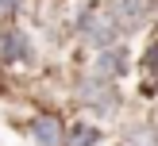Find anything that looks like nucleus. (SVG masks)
Here are the masks:
<instances>
[{"mask_svg": "<svg viewBox=\"0 0 158 146\" xmlns=\"http://www.w3.org/2000/svg\"><path fill=\"white\" fill-rule=\"evenodd\" d=\"M127 146H158V135H154L151 127H139V131H131Z\"/></svg>", "mask_w": 158, "mask_h": 146, "instance_id": "6e6552de", "label": "nucleus"}, {"mask_svg": "<svg viewBox=\"0 0 158 146\" xmlns=\"http://www.w3.org/2000/svg\"><path fill=\"white\" fill-rule=\"evenodd\" d=\"M151 12H154L151 0H108V15L120 31H139L151 19Z\"/></svg>", "mask_w": 158, "mask_h": 146, "instance_id": "f03ea898", "label": "nucleus"}, {"mask_svg": "<svg viewBox=\"0 0 158 146\" xmlns=\"http://www.w3.org/2000/svg\"><path fill=\"white\" fill-rule=\"evenodd\" d=\"M19 8V0H0V12H15Z\"/></svg>", "mask_w": 158, "mask_h": 146, "instance_id": "9d476101", "label": "nucleus"}, {"mask_svg": "<svg viewBox=\"0 0 158 146\" xmlns=\"http://www.w3.org/2000/svg\"><path fill=\"white\" fill-rule=\"evenodd\" d=\"M81 100L93 108V112H100V115H112V112H116V104H120L116 89L104 81V77H89V81L81 85Z\"/></svg>", "mask_w": 158, "mask_h": 146, "instance_id": "7ed1b4c3", "label": "nucleus"}, {"mask_svg": "<svg viewBox=\"0 0 158 146\" xmlns=\"http://www.w3.org/2000/svg\"><path fill=\"white\" fill-rule=\"evenodd\" d=\"M143 69H147V73H154V77H158V42L151 46V50H147V58H143Z\"/></svg>", "mask_w": 158, "mask_h": 146, "instance_id": "1a4fd4ad", "label": "nucleus"}, {"mask_svg": "<svg viewBox=\"0 0 158 146\" xmlns=\"http://www.w3.org/2000/svg\"><path fill=\"white\" fill-rule=\"evenodd\" d=\"M116 23L108 12H85L81 19H77V35L85 38L89 46H97V50H104V46H116Z\"/></svg>", "mask_w": 158, "mask_h": 146, "instance_id": "f257e3e1", "label": "nucleus"}, {"mask_svg": "<svg viewBox=\"0 0 158 146\" xmlns=\"http://www.w3.org/2000/svg\"><path fill=\"white\" fill-rule=\"evenodd\" d=\"M123 69H127V54H123V46H104V50L97 54V61H93V77H104V81L120 77Z\"/></svg>", "mask_w": 158, "mask_h": 146, "instance_id": "423d86ee", "label": "nucleus"}, {"mask_svg": "<svg viewBox=\"0 0 158 146\" xmlns=\"http://www.w3.org/2000/svg\"><path fill=\"white\" fill-rule=\"evenodd\" d=\"M31 138H35V146H66V127L58 115H39L31 123Z\"/></svg>", "mask_w": 158, "mask_h": 146, "instance_id": "39448f33", "label": "nucleus"}, {"mask_svg": "<svg viewBox=\"0 0 158 146\" xmlns=\"http://www.w3.org/2000/svg\"><path fill=\"white\" fill-rule=\"evenodd\" d=\"M0 58H4V61H31V58H35L31 38L23 35L19 27H4V31H0Z\"/></svg>", "mask_w": 158, "mask_h": 146, "instance_id": "20e7f679", "label": "nucleus"}, {"mask_svg": "<svg viewBox=\"0 0 158 146\" xmlns=\"http://www.w3.org/2000/svg\"><path fill=\"white\" fill-rule=\"evenodd\" d=\"M97 127H89V123H77L73 131H66V146H97Z\"/></svg>", "mask_w": 158, "mask_h": 146, "instance_id": "0eeeda50", "label": "nucleus"}]
</instances>
